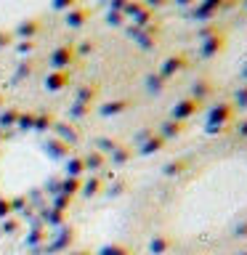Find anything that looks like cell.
<instances>
[{"label":"cell","instance_id":"obj_11","mask_svg":"<svg viewBox=\"0 0 247 255\" xmlns=\"http://www.w3.org/2000/svg\"><path fill=\"white\" fill-rule=\"evenodd\" d=\"M175 3H181V5H189V3H194V0H175Z\"/></svg>","mask_w":247,"mask_h":255},{"label":"cell","instance_id":"obj_6","mask_svg":"<svg viewBox=\"0 0 247 255\" xmlns=\"http://www.w3.org/2000/svg\"><path fill=\"white\" fill-rule=\"evenodd\" d=\"M64 83H67V75H64V72H53V75L48 77V88H61Z\"/></svg>","mask_w":247,"mask_h":255},{"label":"cell","instance_id":"obj_10","mask_svg":"<svg viewBox=\"0 0 247 255\" xmlns=\"http://www.w3.org/2000/svg\"><path fill=\"white\" fill-rule=\"evenodd\" d=\"M146 3H149V5H165L167 0H146Z\"/></svg>","mask_w":247,"mask_h":255},{"label":"cell","instance_id":"obj_5","mask_svg":"<svg viewBox=\"0 0 247 255\" xmlns=\"http://www.w3.org/2000/svg\"><path fill=\"white\" fill-rule=\"evenodd\" d=\"M37 29H40V24H37V19H27V21H24L21 27H19V32H21V35H35Z\"/></svg>","mask_w":247,"mask_h":255},{"label":"cell","instance_id":"obj_4","mask_svg":"<svg viewBox=\"0 0 247 255\" xmlns=\"http://www.w3.org/2000/svg\"><path fill=\"white\" fill-rule=\"evenodd\" d=\"M223 48V40L221 37H213V40H207V45H205V56H213V53H218Z\"/></svg>","mask_w":247,"mask_h":255},{"label":"cell","instance_id":"obj_7","mask_svg":"<svg viewBox=\"0 0 247 255\" xmlns=\"http://www.w3.org/2000/svg\"><path fill=\"white\" fill-rule=\"evenodd\" d=\"M77 0H53V8H72Z\"/></svg>","mask_w":247,"mask_h":255},{"label":"cell","instance_id":"obj_1","mask_svg":"<svg viewBox=\"0 0 247 255\" xmlns=\"http://www.w3.org/2000/svg\"><path fill=\"white\" fill-rule=\"evenodd\" d=\"M88 19V11L85 8H69V13H67V24H72V27H80Z\"/></svg>","mask_w":247,"mask_h":255},{"label":"cell","instance_id":"obj_3","mask_svg":"<svg viewBox=\"0 0 247 255\" xmlns=\"http://www.w3.org/2000/svg\"><path fill=\"white\" fill-rule=\"evenodd\" d=\"M183 67H186V59H183V56H173V59L165 61V72H167V75H170V72H178Z\"/></svg>","mask_w":247,"mask_h":255},{"label":"cell","instance_id":"obj_8","mask_svg":"<svg viewBox=\"0 0 247 255\" xmlns=\"http://www.w3.org/2000/svg\"><path fill=\"white\" fill-rule=\"evenodd\" d=\"M8 40H11V35H8V32H0V48L8 45Z\"/></svg>","mask_w":247,"mask_h":255},{"label":"cell","instance_id":"obj_2","mask_svg":"<svg viewBox=\"0 0 247 255\" xmlns=\"http://www.w3.org/2000/svg\"><path fill=\"white\" fill-rule=\"evenodd\" d=\"M69 61H72V48L64 45V48H59V51L53 53V64H56V67H67Z\"/></svg>","mask_w":247,"mask_h":255},{"label":"cell","instance_id":"obj_9","mask_svg":"<svg viewBox=\"0 0 247 255\" xmlns=\"http://www.w3.org/2000/svg\"><path fill=\"white\" fill-rule=\"evenodd\" d=\"M112 5H115V8H125L127 0H112Z\"/></svg>","mask_w":247,"mask_h":255}]
</instances>
